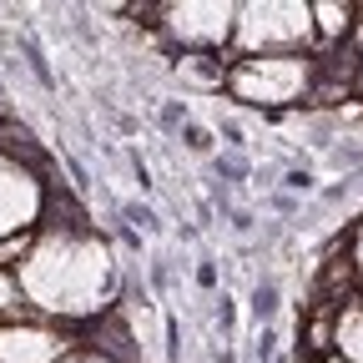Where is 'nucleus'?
Returning <instances> with one entry per match:
<instances>
[{
	"label": "nucleus",
	"mask_w": 363,
	"mask_h": 363,
	"mask_svg": "<svg viewBox=\"0 0 363 363\" xmlns=\"http://www.w3.org/2000/svg\"><path fill=\"white\" fill-rule=\"evenodd\" d=\"M318 86V56H233L222 91L252 111H288Z\"/></svg>",
	"instance_id": "nucleus-2"
},
{
	"label": "nucleus",
	"mask_w": 363,
	"mask_h": 363,
	"mask_svg": "<svg viewBox=\"0 0 363 363\" xmlns=\"http://www.w3.org/2000/svg\"><path fill=\"white\" fill-rule=\"evenodd\" d=\"M313 182H318L313 172H288V177H283V187L298 192V197H308V192H313Z\"/></svg>",
	"instance_id": "nucleus-18"
},
{
	"label": "nucleus",
	"mask_w": 363,
	"mask_h": 363,
	"mask_svg": "<svg viewBox=\"0 0 363 363\" xmlns=\"http://www.w3.org/2000/svg\"><path fill=\"white\" fill-rule=\"evenodd\" d=\"M217 172L233 177V182H242V177H247V162H242V157H217Z\"/></svg>",
	"instance_id": "nucleus-20"
},
{
	"label": "nucleus",
	"mask_w": 363,
	"mask_h": 363,
	"mask_svg": "<svg viewBox=\"0 0 363 363\" xmlns=\"http://www.w3.org/2000/svg\"><path fill=\"white\" fill-rule=\"evenodd\" d=\"M217 323H222L227 333H233V328H238V303H233V298H227V293L217 298Z\"/></svg>",
	"instance_id": "nucleus-19"
},
{
	"label": "nucleus",
	"mask_w": 363,
	"mask_h": 363,
	"mask_svg": "<svg viewBox=\"0 0 363 363\" xmlns=\"http://www.w3.org/2000/svg\"><path fill=\"white\" fill-rule=\"evenodd\" d=\"M76 343H81V333L30 318V313L0 323V363H61Z\"/></svg>",
	"instance_id": "nucleus-6"
},
{
	"label": "nucleus",
	"mask_w": 363,
	"mask_h": 363,
	"mask_svg": "<svg viewBox=\"0 0 363 363\" xmlns=\"http://www.w3.org/2000/svg\"><path fill=\"white\" fill-rule=\"evenodd\" d=\"M252 353H257V363H272V353H278V328H257V343H252Z\"/></svg>",
	"instance_id": "nucleus-16"
},
{
	"label": "nucleus",
	"mask_w": 363,
	"mask_h": 363,
	"mask_svg": "<svg viewBox=\"0 0 363 363\" xmlns=\"http://www.w3.org/2000/svg\"><path fill=\"white\" fill-rule=\"evenodd\" d=\"M308 0H242L227 56H313Z\"/></svg>",
	"instance_id": "nucleus-3"
},
{
	"label": "nucleus",
	"mask_w": 363,
	"mask_h": 363,
	"mask_svg": "<svg viewBox=\"0 0 363 363\" xmlns=\"http://www.w3.org/2000/svg\"><path fill=\"white\" fill-rule=\"evenodd\" d=\"M343 257H348V267L358 272V283H363V217L353 222V233H348V242H343Z\"/></svg>",
	"instance_id": "nucleus-15"
},
{
	"label": "nucleus",
	"mask_w": 363,
	"mask_h": 363,
	"mask_svg": "<svg viewBox=\"0 0 363 363\" xmlns=\"http://www.w3.org/2000/svg\"><path fill=\"white\" fill-rule=\"evenodd\" d=\"M11 272L26 298V313L61 323L71 333H81L86 323H101L116 308V288H121L116 247L86 222H40Z\"/></svg>",
	"instance_id": "nucleus-1"
},
{
	"label": "nucleus",
	"mask_w": 363,
	"mask_h": 363,
	"mask_svg": "<svg viewBox=\"0 0 363 363\" xmlns=\"http://www.w3.org/2000/svg\"><path fill=\"white\" fill-rule=\"evenodd\" d=\"M192 121V111H187V101H162V131H172V136H182V126Z\"/></svg>",
	"instance_id": "nucleus-14"
},
{
	"label": "nucleus",
	"mask_w": 363,
	"mask_h": 363,
	"mask_svg": "<svg viewBox=\"0 0 363 363\" xmlns=\"http://www.w3.org/2000/svg\"><path fill=\"white\" fill-rule=\"evenodd\" d=\"M6 318H26V298L16 288V272L0 267V323H6Z\"/></svg>",
	"instance_id": "nucleus-11"
},
{
	"label": "nucleus",
	"mask_w": 363,
	"mask_h": 363,
	"mask_svg": "<svg viewBox=\"0 0 363 363\" xmlns=\"http://www.w3.org/2000/svg\"><path fill=\"white\" fill-rule=\"evenodd\" d=\"M247 308H252V318H257V323L267 328L272 318H278V308H283V288L272 283V278H262V283L252 288V303H247Z\"/></svg>",
	"instance_id": "nucleus-10"
},
{
	"label": "nucleus",
	"mask_w": 363,
	"mask_h": 363,
	"mask_svg": "<svg viewBox=\"0 0 363 363\" xmlns=\"http://www.w3.org/2000/svg\"><path fill=\"white\" fill-rule=\"evenodd\" d=\"M61 363H116V358H111V353H101V348H91V343H76Z\"/></svg>",
	"instance_id": "nucleus-17"
},
{
	"label": "nucleus",
	"mask_w": 363,
	"mask_h": 363,
	"mask_svg": "<svg viewBox=\"0 0 363 363\" xmlns=\"http://www.w3.org/2000/svg\"><path fill=\"white\" fill-rule=\"evenodd\" d=\"M182 142H187V152H197V157H212V147H217V131H212V126L187 121V126H182Z\"/></svg>",
	"instance_id": "nucleus-12"
},
{
	"label": "nucleus",
	"mask_w": 363,
	"mask_h": 363,
	"mask_svg": "<svg viewBox=\"0 0 363 363\" xmlns=\"http://www.w3.org/2000/svg\"><path fill=\"white\" fill-rule=\"evenodd\" d=\"M157 30L167 40L182 45V56L192 51H212V56H227L233 45V26H238V6L233 0H172V6H157Z\"/></svg>",
	"instance_id": "nucleus-4"
},
{
	"label": "nucleus",
	"mask_w": 363,
	"mask_h": 363,
	"mask_svg": "<svg viewBox=\"0 0 363 363\" xmlns=\"http://www.w3.org/2000/svg\"><path fill=\"white\" fill-rule=\"evenodd\" d=\"M121 217H126L131 227H142L147 238H157V233H162V217H157L152 207H142V202H126V207H121Z\"/></svg>",
	"instance_id": "nucleus-13"
},
{
	"label": "nucleus",
	"mask_w": 363,
	"mask_h": 363,
	"mask_svg": "<svg viewBox=\"0 0 363 363\" xmlns=\"http://www.w3.org/2000/svg\"><path fill=\"white\" fill-rule=\"evenodd\" d=\"M45 207H51L45 177L30 162L0 152V247L16 242V238H30L45 222Z\"/></svg>",
	"instance_id": "nucleus-5"
},
{
	"label": "nucleus",
	"mask_w": 363,
	"mask_h": 363,
	"mask_svg": "<svg viewBox=\"0 0 363 363\" xmlns=\"http://www.w3.org/2000/svg\"><path fill=\"white\" fill-rule=\"evenodd\" d=\"M227 66H233V56H212V51L177 56V76L187 81V86H207V91H222V81H227Z\"/></svg>",
	"instance_id": "nucleus-9"
},
{
	"label": "nucleus",
	"mask_w": 363,
	"mask_h": 363,
	"mask_svg": "<svg viewBox=\"0 0 363 363\" xmlns=\"http://www.w3.org/2000/svg\"><path fill=\"white\" fill-rule=\"evenodd\" d=\"M308 6H313V40L323 45V51L328 45H348L363 6H343V0H308Z\"/></svg>",
	"instance_id": "nucleus-7"
},
{
	"label": "nucleus",
	"mask_w": 363,
	"mask_h": 363,
	"mask_svg": "<svg viewBox=\"0 0 363 363\" xmlns=\"http://www.w3.org/2000/svg\"><path fill=\"white\" fill-rule=\"evenodd\" d=\"M328 353L343 358V363H363V298H348L333 313V343H328Z\"/></svg>",
	"instance_id": "nucleus-8"
},
{
	"label": "nucleus",
	"mask_w": 363,
	"mask_h": 363,
	"mask_svg": "<svg viewBox=\"0 0 363 363\" xmlns=\"http://www.w3.org/2000/svg\"><path fill=\"white\" fill-rule=\"evenodd\" d=\"M197 283H202V288H217V267H212L207 257L197 262Z\"/></svg>",
	"instance_id": "nucleus-21"
},
{
	"label": "nucleus",
	"mask_w": 363,
	"mask_h": 363,
	"mask_svg": "<svg viewBox=\"0 0 363 363\" xmlns=\"http://www.w3.org/2000/svg\"><path fill=\"white\" fill-rule=\"evenodd\" d=\"M323 363H343V358H333V353H328V358H323Z\"/></svg>",
	"instance_id": "nucleus-22"
},
{
	"label": "nucleus",
	"mask_w": 363,
	"mask_h": 363,
	"mask_svg": "<svg viewBox=\"0 0 363 363\" xmlns=\"http://www.w3.org/2000/svg\"><path fill=\"white\" fill-rule=\"evenodd\" d=\"M358 298H363V283H358Z\"/></svg>",
	"instance_id": "nucleus-23"
}]
</instances>
